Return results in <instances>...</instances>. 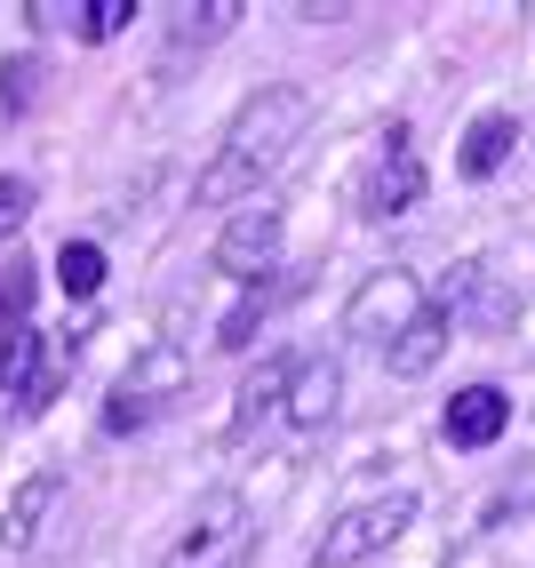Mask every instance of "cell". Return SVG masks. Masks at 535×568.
Returning <instances> with one entry per match:
<instances>
[{
    "label": "cell",
    "instance_id": "obj_1",
    "mask_svg": "<svg viewBox=\"0 0 535 568\" xmlns=\"http://www.w3.org/2000/svg\"><path fill=\"white\" fill-rule=\"evenodd\" d=\"M312 129V89H296V81H264L233 121H224L216 136V161L200 169V201H256L264 193V176H272L288 153H296V136Z\"/></svg>",
    "mask_w": 535,
    "mask_h": 568
},
{
    "label": "cell",
    "instance_id": "obj_2",
    "mask_svg": "<svg viewBox=\"0 0 535 568\" xmlns=\"http://www.w3.org/2000/svg\"><path fill=\"white\" fill-rule=\"evenodd\" d=\"M184 385H193V361H184L176 336H152V345H136V361L112 376L104 393V433L128 440V433H152L161 416L184 400Z\"/></svg>",
    "mask_w": 535,
    "mask_h": 568
},
{
    "label": "cell",
    "instance_id": "obj_3",
    "mask_svg": "<svg viewBox=\"0 0 535 568\" xmlns=\"http://www.w3.org/2000/svg\"><path fill=\"white\" fill-rule=\"evenodd\" d=\"M256 552V513L240 488H208V497L184 513V528L168 537L161 568H240Z\"/></svg>",
    "mask_w": 535,
    "mask_h": 568
},
{
    "label": "cell",
    "instance_id": "obj_4",
    "mask_svg": "<svg viewBox=\"0 0 535 568\" xmlns=\"http://www.w3.org/2000/svg\"><path fill=\"white\" fill-rule=\"evenodd\" d=\"M424 305H432V296H424V281H415L408 264H375V273L352 288V305H343V336H352V345H384V353H392L400 336L424 321Z\"/></svg>",
    "mask_w": 535,
    "mask_h": 568
},
{
    "label": "cell",
    "instance_id": "obj_5",
    "mask_svg": "<svg viewBox=\"0 0 535 568\" xmlns=\"http://www.w3.org/2000/svg\"><path fill=\"white\" fill-rule=\"evenodd\" d=\"M408 520H415V497H408V488H400V497H360L352 513L328 520V537L312 545V568H352V560H368V552H384V545L408 537Z\"/></svg>",
    "mask_w": 535,
    "mask_h": 568
},
{
    "label": "cell",
    "instance_id": "obj_6",
    "mask_svg": "<svg viewBox=\"0 0 535 568\" xmlns=\"http://www.w3.org/2000/svg\"><path fill=\"white\" fill-rule=\"evenodd\" d=\"M280 248H288V216L272 201H248V209L224 216V233H216V273L264 288V281H272V264H280Z\"/></svg>",
    "mask_w": 535,
    "mask_h": 568
},
{
    "label": "cell",
    "instance_id": "obj_7",
    "mask_svg": "<svg viewBox=\"0 0 535 568\" xmlns=\"http://www.w3.org/2000/svg\"><path fill=\"white\" fill-rule=\"evenodd\" d=\"M424 161H415V144H408V129L392 121L384 129V153H375V169L360 176V216H375V224H392V216H408L415 201H424Z\"/></svg>",
    "mask_w": 535,
    "mask_h": 568
},
{
    "label": "cell",
    "instance_id": "obj_8",
    "mask_svg": "<svg viewBox=\"0 0 535 568\" xmlns=\"http://www.w3.org/2000/svg\"><path fill=\"white\" fill-rule=\"evenodd\" d=\"M56 505H64V473H32V480H17L9 513H0V552H9V560H24L32 545L49 537Z\"/></svg>",
    "mask_w": 535,
    "mask_h": 568
},
{
    "label": "cell",
    "instance_id": "obj_9",
    "mask_svg": "<svg viewBox=\"0 0 535 568\" xmlns=\"http://www.w3.org/2000/svg\"><path fill=\"white\" fill-rule=\"evenodd\" d=\"M336 408H343V361H336V353L296 361V385H288V408H280V416H288L296 433H328Z\"/></svg>",
    "mask_w": 535,
    "mask_h": 568
},
{
    "label": "cell",
    "instance_id": "obj_10",
    "mask_svg": "<svg viewBox=\"0 0 535 568\" xmlns=\"http://www.w3.org/2000/svg\"><path fill=\"white\" fill-rule=\"evenodd\" d=\"M504 425H512V393L504 385H464V393L447 400V416H440V433L455 448H495Z\"/></svg>",
    "mask_w": 535,
    "mask_h": 568
},
{
    "label": "cell",
    "instance_id": "obj_11",
    "mask_svg": "<svg viewBox=\"0 0 535 568\" xmlns=\"http://www.w3.org/2000/svg\"><path fill=\"white\" fill-rule=\"evenodd\" d=\"M447 336H455V281H447L440 305H424V321H415L400 345L384 353V368H392V376H432V368H440V353H447Z\"/></svg>",
    "mask_w": 535,
    "mask_h": 568
},
{
    "label": "cell",
    "instance_id": "obj_12",
    "mask_svg": "<svg viewBox=\"0 0 535 568\" xmlns=\"http://www.w3.org/2000/svg\"><path fill=\"white\" fill-rule=\"evenodd\" d=\"M288 385H296V361L288 353H264V368L240 385V400H233V433H256L272 408H288Z\"/></svg>",
    "mask_w": 535,
    "mask_h": 568
},
{
    "label": "cell",
    "instance_id": "obj_13",
    "mask_svg": "<svg viewBox=\"0 0 535 568\" xmlns=\"http://www.w3.org/2000/svg\"><path fill=\"white\" fill-rule=\"evenodd\" d=\"M512 144H519V121H512V112H480V121L464 129V153H455V169L480 184V176H495V169L512 161Z\"/></svg>",
    "mask_w": 535,
    "mask_h": 568
},
{
    "label": "cell",
    "instance_id": "obj_14",
    "mask_svg": "<svg viewBox=\"0 0 535 568\" xmlns=\"http://www.w3.org/2000/svg\"><path fill=\"white\" fill-rule=\"evenodd\" d=\"M41 376H49V361H41V328L24 321V328H9V336H0V393H17V408H24Z\"/></svg>",
    "mask_w": 535,
    "mask_h": 568
},
{
    "label": "cell",
    "instance_id": "obj_15",
    "mask_svg": "<svg viewBox=\"0 0 535 568\" xmlns=\"http://www.w3.org/2000/svg\"><path fill=\"white\" fill-rule=\"evenodd\" d=\"M104 273H112V264H104L96 241H64V248H56V288L72 296V305H89V296L104 288Z\"/></svg>",
    "mask_w": 535,
    "mask_h": 568
},
{
    "label": "cell",
    "instance_id": "obj_16",
    "mask_svg": "<svg viewBox=\"0 0 535 568\" xmlns=\"http://www.w3.org/2000/svg\"><path fill=\"white\" fill-rule=\"evenodd\" d=\"M32 281H41V273H32V256H24V248H9V256H0V336H9V328H24Z\"/></svg>",
    "mask_w": 535,
    "mask_h": 568
},
{
    "label": "cell",
    "instance_id": "obj_17",
    "mask_svg": "<svg viewBox=\"0 0 535 568\" xmlns=\"http://www.w3.org/2000/svg\"><path fill=\"white\" fill-rule=\"evenodd\" d=\"M233 24H240V0H208L200 17H176V49H193V41L208 49V41H224Z\"/></svg>",
    "mask_w": 535,
    "mask_h": 568
},
{
    "label": "cell",
    "instance_id": "obj_18",
    "mask_svg": "<svg viewBox=\"0 0 535 568\" xmlns=\"http://www.w3.org/2000/svg\"><path fill=\"white\" fill-rule=\"evenodd\" d=\"M136 24V0H81V41H112Z\"/></svg>",
    "mask_w": 535,
    "mask_h": 568
},
{
    "label": "cell",
    "instance_id": "obj_19",
    "mask_svg": "<svg viewBox=\"0 0 535 568\" xmlns=\"http://www.w3.org/2000/svg\"><path fill=\"white\" fill-rule=\"evenodd\" d=\"M256 328H264V288H248L233 313H224V328H216V345L224 353H240V345H256Z\"/></svg>",
    "mask_w": 535,
    "mask_h": 568
},
{
    "label": "cell",
    "instance_id": "obj_20",
    "mask_svg": "<svg viewBox=\"0 0 535 568\" xmlns=\"http://www.w3.org/2000/svg\"><path fill=\"white\" fill-rule=\"evenodd\" d=\"M32 89H41V64H32V57L0 64V104H9V112H24V104H32Z\"/></svg>",
    "mask_w": 535,
    "mask_h": 568
},
{
    "label": "cell",
    "instance_id": "obj_21",
    "mask_svg": "<svg viewBox=\"0 0 535 568\" xmlns=\"http://www.w3.org/2000/svg\"><path fill=\"white\" fill-rule=\"evenodd\" d=\"M32 216V176H0V241Z\"/></svg>",
    "mask_w": 535,
    "mask_h": 568
}]
</instances>
